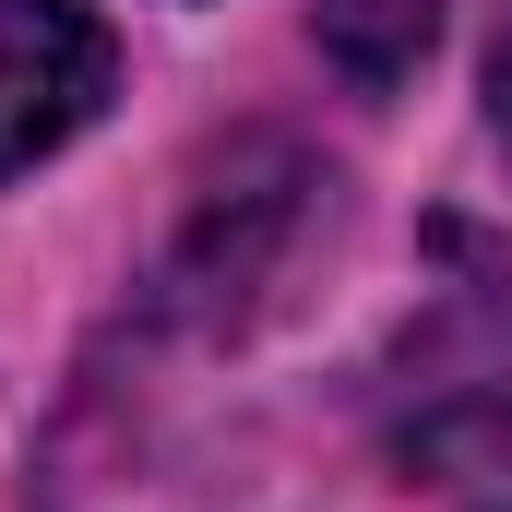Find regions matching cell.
<instances>
[{
    "instance_id": "1",
    "label": "cell",
    "mask_w": 512,
    "mask_h": 512,
    "mask_svg": "<svg viewBox=\"0 0 512 512\" xmlns=\"http://www.w3.org/2000/svg\"><path fill=\"white\" fill-rule=\"evenodd\" d=\"M393 453L429 477H512V274L453 286L393 346Z\"/></svg>"
},
{
    "instance_id": "2",
    "label": "cell",
    "mask_w": 512,
    "mask_h": 512,
    "mask_svg": "<svg viewBox=\"0 0 512 512\" xmlns=\"http://www.w3.org/2000/svg\"><path fill=\"white\" fill-rule=\"evenodd\" d=\"M108 108V24L84 0H0V179L60 155Z\"/></svg>"
},
{
    "instance_id": "3",
    "label": "cell",
    "mask_w": 512,
    "mask_h": 512,
    "mask_svg": "<svg viewBox=\"0 0 512 512\" xmlns=\"http://www.w3.org/2000/svg\"><path fill=\"white\" fill-rule=\"evenodd\" d=\"M322 60L358 84V96H393L417 60H429V36H441V0H322Z\"/></svg>"
},
{
    "instance_id": "4",
    "label": "cell",
    "mask_w": 512,
    "mask_h": 512,
    "mask_svg": "<svg viewBox=\"0 0 512 512\" xmlns=\"http://www.w3.org/2000/svg\"><path fill=\"white\" fill-rule=\"evenodd\" d=\"M489 120H501V143H512V12H501V48H489Z\"/></svg>"
}]
</instances>
